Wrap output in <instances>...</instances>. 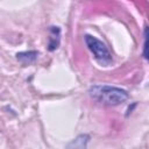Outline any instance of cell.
I'll return each instance as SVG.
<instances>
[{
	"mask_svg": "<svg viewBox=\"0 0 149 149\" xmlns=\"http://www.w3.org/2000/svg\"><path fill=\"white\" fill-rule=\"evenodd\" d=\"M90 95L94 98L95 100L109 105V106H115L119 105L128 99V93L127 91L114 87V86H108V85H94L90 88Z\"/></svg>",
	"mask_w": 149,
	"mask_h": 149,
	"instance_id": "6da1fadb",
	"label": "cell"
},
{
	"mask_svg": "<svg viewBox=\"0 0 149 149\" xmlns=\"http://www.w3.org/2000/svg\"><path fill=\"white\" fill-rule=\"evenodd\" d=\"M85 41L86 44L88 47V49L93 52L95 59L101 63V64H109L112 62V56L108 51V49L106 48V45L99 41L98 38L91 36V35H86L85 36Z\"/></svg>",
	"mask_w": 149,
	"mask_h": 149,
	"instance_id": "7a4b0ae2",
	"label": "cell"
},
{
	"mask_svg": "<svg viewBox=\"0 0 149 149\" xmlns=\"http://www.w3.org/2000/svg\"><path fill=\"white\" fill-rule=\"evenodd\" d=\"M59 44V29L58 27H51V38L49 43V49L54 50Z\"/></svg>",
	"mask_w": 149,
	"mask_h": 149,
	"instance_id": "3957f363",
	"label": "cell"
},
{
	"mask_svg": "<svg viewBox=\"0 0 149 149\" xmlns=\"http://www.w3.org/2000/svg\"><path fill=\"white\" fill-rule=\"evenodd\" d=\"M17 56V59H20L21 62L23 63H30L33 61H35L36 56H37V52L36 51H29V52H20L16 55Z\"/></svg>",
	"mask_w": 149,
	"mask_h": 149,
	"instance_id": "277c9868",
	"label": "cell"
},
{
	"mask_svg": "<svg viewBox=\"0 0 149 149\" xmlns=\"http://www.w3.org/2000/svg\"><path fill=\"white\" fill-rule=\"evenodd\" d=\"M144 36H146V43H144V51H143V56L149 61V27H147V28H146Z\"/></svg>",
	"mask_w": 149,
	"mask_h": 149,
	"instance_id": "5b68a950",
	"label": "cell"
}]
</instances>
